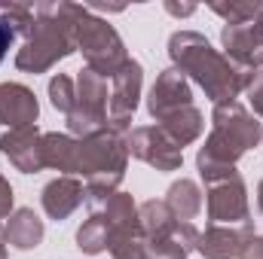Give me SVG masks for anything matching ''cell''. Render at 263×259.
Listing matches in <instances>:
<instances>
[{
  "label": "cell",
  "mask_w": 263,
  "mask_h": 259,
  "mask_svg": "<svg viewBox=\"0 0 263 259\" xmlns=\"http://www.w3.org/2000/svg\"><path fill=\"white\" fill-rule=\"evenodd\" d=\"M168 58L172 67L181 70L187 79H193L205 92V98H211L214 104L236 101L245 92L248 79L254 76L236 67L227 55H220L199 31H175L168 37Z\"/></svg>",
  "instance_id": "cell-1"
},
{
  "label": "cell",
  "mask_w": 263,
  "mask_h": 259,
  "mask_svg": "<svg viewBox=\"0 0 263 259\" xmlns=\"http://www.w3.org/2000/svg\"><path fill=\"white\" fill-rule=\"evenodd\" d=\"M31 9L34 21L22 37L15 67L22 73H46L77 52V3H40Z\"/></svg>",
  "instance_id": "cell-2"
},
{
  "label": "cell",
  "mask_w": 263,
  "mask_h": 259,
  "mask_svg": "<svg viewBox=\"0 0 263 259\" xmlns=\"http://www.w3.org/2000/svg\"><path fill=\"white\" fill-rule=\"evenodd\" d=\"M129 149L123 134L104 128L95 131L83 140H77V171L86 180V204L95 207L107 201L114 192H120V183L126 177Z\"/></svg>",
  "instance_id": "cell-3"
},
{
  "label": "cell",
  "mask_w": 263,
  "mask_h": 259,
  "mask_svg": "<svg viewBox=\"0 0 263 259\" xmlns=\"http://www.w3.org/2000/svg\"><path fill=\"white\" fill-rule=\"evenodd\" d=\"M263 137V125L254 113L245 110V104H214L211 113V134L205 137V146L196 153V168L202 165H236L251 146H257Z\"/></svg>",
  "instance_id": "cell-4"
},
{
  "label": "cell",
  "mask_w": 263,
  "mask_h": 259,
  "mask_svg": "<svg viewBox=\"0 0 263 259\" xmlns=\"http://www.w3.org/2000/svg\"><path fill=\"white\" fill-rule=\"evenodd\" d=\"M135 235H141L138 204L129 192H114L107 201L95 204L89 220L77 229V247L89 256H98L104 250L120 247Z\"/></svg>",
  "instance_id": "cell-5"
},
{
  "label": "cell",
  "mask_w": 263,
  "mask_h": 259,
  "mask_svg": "<svg viewBox=\"0 0 263 259\" xmlns=\"http://www.w3.org/2000/svg\"><path fill=\"white\" fill-rule=\"evenodd\" d=\"M77 49L83 52L86 67L104 79H114L129 61L126 43L117 34V28L80 3H77Z\"/></svg>",
  "instance_id": "cell-6"
},
{
  "label": "cell",
  "mask_w": 263,
  "mask_h": 259,
  "mask_svg": "<svg viewBox=\"0 0 263 259\" xmlns=\"http://www.w3.org/2000/svg\"><path fill=\"white\" fill-rule=\"evenodd\" d=\"M77 101H73V110L67 113V128H70V137L83 140L95 131L107 128V79L98 76L95 70L83 67L77 73Z\"/></svg>",
  "instance_id": "cell-7"
},
{
  "label": "cell",
  "mask_w": 263,
  "mask_h": 259,
  "mask_svg": "<svg viewBox=\"0 0 263 259\" xmlns=\"http://www.w3.org/2000/svg\"><path fill=\"white\" fill-rule=\"evenodd\" d=\"M208 189V220L211 226H242L251 223L248 189L236 168H223L202 180Z\"/></svg>",
  "instance_id": "cell-8"
},
{
  "label": "cell",
  "mask_w": 263,
  "mask_h": 259,
  "mask_svg": "<svg viewBox=\"0 0 263 259\" xmlns=\"http://www.w3.org/2000/svg\"><path fill=\"white\" fill-rule=\"evenodd\" d=\"M138 223L147 241L153 244H181L187 253H193L199 244V229L193 223H184L172 213V207L159 198H150L138 204Z\"/></svg>",
  "instance_id": "cell-9"
},
{
  "label": "cell",
  "mask_w": 263,
  "mask_h": 259,
  "mask_svg": "<svg viewBox=\"0 0 263 259\" xmlns=\"http://www.w3.org/2000/svg\"><path fill=\"white\" fill-rule=\"evenodd\" d=\"M141 89H144V67L141 61L129 58L126 67L110 79V98H107V128L110 131L117 134L132 131V116L138 110Z\"/></svg>",
  "instance_id": "cell-10"
},
{
  "label": "cell",
  "mask_w": 263,
  "mask_h": 259,
  "mask_svg": "<svg viewBox=\"0 0 263 259\" xmlns=\"http://www.w3.org/2000/svg\"><path fill=\"white\" fill-rule=\"evenodd\" d=\"M126 149L138 162L156 168V171H178L184 165V149L159 128V125H141L126 134Z\"/></svg>",
  "instance_id": "cell-11"
},
{
  "label": "cell",
  "mask_w": 263,
  "mask_h": 259,
  "mask_svg": "<svg viewBox=\"0 0 263 259\" xmlns=\"http://www.w3.org/2000/svg\"><path fill=\"white\" fill-rule=\"evenodd\" d=\"M220 43L233 64L254 73L257 67H263V15L248 25H223Z\"/></svg>",
  "instance_id": "cell-12"
},
{
  "label": "cell",
  "mask_w": 263,
  "mask_h": 259,
  "mask_svg": "<svg viewBox=\"0 0 263 259\" xmlns=\"http://www.w3.org/2000/svg\"><path fill=\"white\" fill-rule=\"evenodd\" d=\"M190 104H193L190 79H187L181 70H175V67L162 70V73L156 76L150 95H147V113H150L156 122H162L165 116H172V113H178V110H184V107H190Z\"/></svg>",
  "instance_id": "cell-13"
},
{
  "label": "cell",
  "mask_w": 263,
  "mask_h": 259,
  "mask_svg": "<svg viewBox=\"0 0 263 259\" xmlns=\"http://www.w3.org/2000/svg\"><path fill=\"white\" fill-rule=\"evenodd\" d=\"M43 131L37 125L28 128H9L0 137V153L9 159V165L22 174H37L43 171V153H40Z\"/></svg>",
  "instance_id": "cell-14"
},
{
  "label": "cell",
  "mask_w": 263,
  "mask_h": 259,
  "mask_svg": "<svg viewBox=\"0 0 263 259\" xmlns=\"http://www.w3.org/2000/svg\"><path fill=\"white\" fill-rule=\"evenodd\" d=\"M254 238V226L242 223V226H208L205 232H199L196 250L205 259H239L245 250V244Z\"/></svg>",
  "instance_id": "cell-15"
},
{
  "label": "cell",
  "mask_w": 263,
  "mask_h": 259,
  "mask_svg": "<svg viewBox=\"0 0 263 259\" xmlns=\"http://www.w3.org/2000/svg\"><path fill=\"white\" fill-rule=\"evenodd\" d=\"M37 116H40V104L28 85L0 82V125L28 128V125H37Z\"/></svg>",
  "instance_id": "cell-16"
},
{
  "label": "cell",
  "mask_w": 263,
  "mask_h": 259,
  "mask_svg": "<svg viewBox=\"0 0 263 259\" xmlns=\"http://www.w3.org/2000/svg\"><path fill=\"white\" fill-rule=\"evenodd\" d=\"M40 201H43V210L49 220H67L86 201V183L77 180L73 174H62L43 186Z\"/></svg>",
  "instance_id": "cell-17"
},
{
  "label": "cell",
  "mask_w": 263,
  "mask_h": 259,
  "mask_svg": "<svg viewBox=\"0 0 263 259\" xmlns=\"http://www.w3.org/2000/svg\"><path fill=\"white\" fill-rule=\"evenodd\" d=\"M46 235L43 220L31 210V207H18L9 213L6 226H3V241L15 250H34Z\"/></svg>",
  "instance_id": "cell-18"
},
{
  "label": "cell",
  "mask_w": 263,
  "mask_h": 259,
  "mask_svg": "<svg viewBox=\"0 0 263 259\" xmlns=\"http://www.w3.org/2000/svg\"><path fill=\"white\" fill-rule=\"evenodd\" d=\"M40 153H43V168L73 174L77 171V137L59 134V131H46L40 140Z\"/></svg>",
  "instance_id": "cell-19"
},
{
  "label": "cell",
  "mask_w": 263,
  "mask_h": 259,
  "mask_svg": "<svg viewBox=\"0 0 263 259\" xmlns=\"http://www.w3.org/2000/svg\"><path fill=\"white\" fill-rule=\"evenodd\" d=\"M159 128L165 131V134L184 149L187 143H193V140L202 137V131H205V119H202V113H199L196 104H190V107H184V110L165 116V119L159 122Z\"/></svg>",
  "instance_id": "cell-20"
},
{
  "label": "cell",
  "mask_w": 263,
  "mask_h": 259,
  "mask_svg": "<svg viewBox=\"0 0 263 259\" xmlns=\"http://www.w3.org/2000/svg\"><path fill=\"white\" fill-rule=\"evenodd\" d=\"M165 204L172 207V213L178 217V220H184V223H190V220H196L199 213H202V189H199L193 180H187V177H181V180H175L172 186H168V192H165Z\"/></svg>",
  "instance_id": "cell-21"
},
{
  "label": "cell",
  "mask_w": 263,
  "mask_h": 259,
  "mask_svg": "<svg viewBox=\"0 0 263 259\" xmlns=\"http://www.w3.org/2000/svg\"><path fill=\"white\" fill-rule=\"evenodd\" d=\"M34 21V9L31 6H6L0 12V64L9 55V49L15 46V40H22L28 34Z\"/></svg>",
  "instance_id": "cell-22"
},
{
  "label": "cell",
  "mask_w": 263,
  "mask_h": 259,
  "mask_svg": "<svg viewBox=\"0 0 263 259\" xmlns=\"http://www.w3.org/2000/svg\"><path fill=\"white\" fill-rule=\"evenodd\" d=\"M211 12H217L227 25H248L263 15V0H230V3H208Z\"/></svg>",
  "instance_id": "cell-23"
},
{
  "label": "cell",
  "mask_w": 263,
  "mask_h": 259,
  "mask_svg": "<svg viewBox=\"0 0 263 259\" xmlns=\"http://www.w3.org/2000/svg\"><path fill=\"white\" fill-rule=\"evenodd\" d=\"M49 101L59 113H70L73 110V101H77V82L67 76V73H55L49 79Z\"/></svg>",
  "instance_id": "cell-24"
},
{
  "label": "cell",
  "mask_w": 263,
  "mask_h": 259,
  "mask_svg": "<svg viewBox=\"0 0 263 259\" xmlns=\"http://www.w3.org/2000/svg\"><path fill=\"white\" fill-rule=\"evenodd\" d=\"M110 259H153L150 256V250H147V238H144V232L135 235V238H129V241H123L120 247H114V250H110Z\"/></svg>",
  "instance_id": "cell-25"
},
{
  "label": "cell",
  "mask_w": 263,
  "mask_h": 259,
  "mask_svg": "<svg viewBox=\"0 0 263 259\" xmlns=\"http://www.w3.org/2000/svg\"><path fill=\"white\" fill-rule=\"evenodd\" d=\"M245 95H248V104L254 107V113L263 116V70H254V76L245 85Z\"/></svg>",
  "instance_id": "cell-26"
},
{
  "label": "cell",
  "mask_w": 263,
  "mask_h": 259,
  "mask_svg": "<svg viewBox=\"0 0 263 259\" xmlns=\"http://www.w3.org/2000/svg\"><path fill=\"white\" fill-rule=\"evenodd\" d=\"M12 186H9V180L0 174V220H9V213H12Z\"/></svg>",
  "instance_id": "cell-27"
},
{
  "label": "cell",
  "mask_w": 263,
  "mask_h": 259,
  "mask_svg": "<svg viewBox=\"0 0 263 259\" xmlns=\"http://www.w3.org/2000/svg\"><path fill=\"white\" fill-rule=\"evenodd\" d=\"M239 259H263V235H254L245 244V250L239 253Z\"/></svg>",
  "instance_id": "cell-28"
},
{
  "label": "cell",
  "mask_w": 263,
  "mask_h": 259,
  "mask_svg": "<svg viewBox=\"0 0 263 259\" xmlns=\"http://www.w3.org/2000/svg\"><path fill=\"white\" fill-rule=\"evenodd\" d=\"M165 9H168L172 15H193V12H196L193 3H184V6H178V3H165Z\"/></svg>",
  "instance_id": "cell-29"
},
{
  "label": "cell",
  "mask_w": 263,
  "mask_h": 259,
  "mask_svg": "<svg viewBox=\"0 0 263 259\" xmlns=\"http://www.w3.org/2000/svg\"><path fill=\"white\" fill-rule=\"evenodd\" d=\"M257 207H260V213H263V180H260V186H257Z\"/></svg>",
  "instance_id": "cell-30"
},
{
  "label": "cell",
  "mask_w": 263,
  "mask_h": 259,
  "mask_svg": "<svg viewBox=\"0 0 263 259\" xmlns=\"http://www.w3.org/2000/svg\"><path fill=\"white\" fill-rule=\"evenodd\" d=\"M0 259H6V244H3V235H0Z\"/></svg>",
  "instance_id": "cell-31"
}]
</instances>
